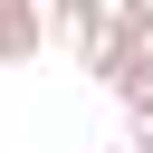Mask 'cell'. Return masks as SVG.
<instances>
[{"label": "cell", "instance_id": "1", "mask_svg": "<svg viewBox=\"0 0 153 153\" xmlns=\"http://www.w3.org/2000/svg\"><path fill=\"white\" fill-rule=\"evenodd\" d=\"M48 29H57V48L76 57V76H105L134 38H124V10L115 0H48Z\"/></svg>", "mask_w": 153, "mask_h": 153}, {"label": "cell", "instance_id": "2", "mask_svg": "<svg viewBox=\"0 0 153 153\" xmlns=\"http://www.w3.org/2000/svg\"><path fill=\"white\" fill-rule=\"evenodd\" d=\"M0 48H10V67H38V57L57 48V29H48V0H0Z\"/></svg>", "mask_w": 153, "mask_h": 153}, {"label": "cell", "instance_id": "3", "mask_svg": "<svg viewBox=\"0 0 153 153\" xmlns=\"http://www.w3.org/2000/svg\"><path fill=\"white\" fill-rule=\"evenodd\" d=\"M96 86H105V96H115L124 115H143V105H153V48L134 38V48H124V57H115V67L96 76Z\"/></svg>", "mask_w": 153, "mask_h": 153}, {"label": "cell", "instance_id": "4", "mask_svg": "<svg viewBox=\"0 0 153 153\" xmlns=\"http://www.w3.org/2000/svg\"><path fill=\"white\" fill-rule=\"evenodd\" d=\"M115 10H124V38H143V48H153V0H115Z\"/></svg>", "mask_w": 153, "mask_h": 153}, {"label": "cell", "instance_id": "5", "mask_svg": "<svg viewBox=\"0 0 153 153\" xmlns=\"http://www.w3.org/2000/svg\"><path fill=\"white\" fill-rule=\"evenodd\" d=\"M124 153H153V105H143V115H124Z\"/></svg>", "mask_w": 153, "mask_h": 153}, {"label": "cell", "instance_id": "6", "mask_svg": "<svg viewBox=\"0 0 153 153\" xmlns=\"http://www.w3.org/2000/svg\"><path fill=\"white\" fill-rule=\"evenodd\" d=\"M115 153H124V143H115Z\"/></svg>", "mask_w": 153, "mask_h": 153}]
</instances>
